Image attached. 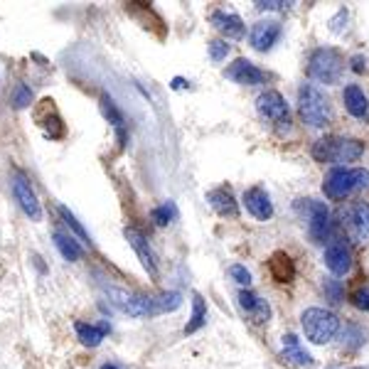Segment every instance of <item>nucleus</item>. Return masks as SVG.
I'll use <instances>...</instances> for the list:
<instances>
[{"mask_svg": "<svg viewBox=\"0 0 369 369\" xmlns=\"http://www.w3.org/2000/svg\"><path fill=\"white\" fill-rule=\"evenodd\" d=\"M256 10H288L293 3H283V0H261V3H254Z\"/></svg>", "mask_w": 369, "mask_h": 369, "instance_id": "72a5a7b5", "label": "nucleus"}, {"mask_svg": "<svg viewBox=\"0 0 369 369\" xmlns=\"http://www.w3.org/2000/svg\"><path fill=\"white\" fill-rule=\"evenodd\" d=\"M182 87H184V79H180V77L173 79V89H182Z\"/></svg>", "mask_w": 369, "mask_h": 369, "instance_id": "c9c22d12", "label": "nucleus"}, {"mask_svg": "<svg viewBox=\"0 0 369 369\" xmlns=\"http://www.w3.org/2000/svg\"><path fill=\"white\" fill-rule=\"evenodd\" d=\"M296 209H301L303 217L308 222V237L313 239L315 244H323L327 237H330L332 229V214L327 209L325 202H318V199H298Z\"/></svg>", "mask_w": 369, "mask_h": 369, "instance_id": "0eeeda50", "label": "nucleus"}, {"mask_svg": "<svg viewBox=\"0 0 369 369\" xmlns=\"http://www.w3.org/2000/svg\"><path fill=\"white\" fill-rule=\"evenodd\" d=\"M281 32L283 27L278 20H258L251 27V32H249V42H251V47L256 52H268L281 39Z\"/></svg>", "mask_w": 369, "mask_h": 369, "instance_id": "4468645a", "label": "nucleus"}, {"mask_svg": "<svg viewBox=\"0 0 369 369\" xmlns=\"http://www.w3.org/2000/svg\"><path fill=\"white\" fill-rule=\"evenodd\" d=\"M342 227L355 244L369 242V202H352L342 212Z\"/></svg>", "mask_w": 369, "mask_h": 369, "instance_id": "6e6552de", "label": "nucleus"}, {"mask_svg": "<svg viewBox=\"0 0 369 369\" xmlns=\"http://www.w3.org/2000/svg\"><path fill=\"white\" fill-rule=\"evenodd\" d=\"M54 246L59 249V254H62L67 261H79V258L84 256V249L79 246V242H74V239L67 237L64 232H54Z\"/></svg>", "mask_w": 369, "mask_h": 369, "instance_id": "393cba45", "label": "nucleus"}, {"mask_svg": "<svg viewBox=\"0 0 369 369\" xmlns=\"http://www.w3.org/2000/svg\"><path fill=\"white\" fill-rule=\"evenodd\" d=\"M207 202L219 217H232V219L239 217V204H237V199H234L232 189H227V187L212 189V192H207Z\"/></svg>", "mask_w": 369, "mask_h": 369, "instance_id": "aec40b11", "label": "nucleus"}, {"mask_svg": "<svg viewBox=\"0 0 369 369\" xmlns=\"http://www.w3.org/2000/svg\"><path fill=\"white\" fill-rule=\"evenodd\" d=\"M209 23H212L227 39H242L244 32H246L244 20L234 13H224V10H214V13L209 15Z\"/></svg>", "mask_w": 369, "mask_h": 369, "instance_id": "f3484780", "label": "nucleus"}, {"mask_svg": "<svg viewBox=\"0 0 369 369\" xmlns=\"http://www.w3.org/2000/svg\"><path fill=\"white\" fill-rule=\"evenodd\" d=\"M175 217H177V209L173 202H163V204H158V207L151 209V219L158 224V227H168Z\"/></svg>", "mask_w": 369, "mask_h": 369, "instance_id": "a878e982", "label": "nucleus"}, {"mask_svg": "<svg viewBox=\"0 0 369 369\" xmlns=\"http://www.w3.org/2000/svg\"><path fill=\"white\" fill-rule=\"evenodd\" d=\"M350 303L357 308V311L369 313V286H367V283H360V286H357V288H352V293H350Z\"/></svg>", "mask_w": 369, "mask_h": 369, "instance_id": "cd10ccee", "label": "nucleus"}, {"mask_svg": "<svg viewBox=\"0 0 369 369\" xmlns=\"http://www.w3.org/2000/svg\"><path fill=\"white\" fill-rule=\"evenodd\" d=\"M204 323H207V303H204V298L199 293H192V318L184 325V335L197 332L199 327H204Z\"/></svg>", "mask_w": 369, "mask_h": 369, "instance_id": "b1692460", "label": "nucleus"}, {"mask_svg": "<svg viewBox=\"0 0 369 369\" xmlns=\"http://www.w3.org/2000/svg\"><path fill=\"white\" fill-rule=\"evenodd\" d=\"M268 271H271L273 281L291 283L293 276H296V263L286 251H273L271 258H268Z\"/></svg>", "mask_w": 369, "mask_h": 369, "instance_id": "412c9836", "label": "nucleus"}, {"mask_svg": "<svg viewBox=\"0 0 369 369\" xmlns=\"http://www.w3.org/2000/svg\"><path fill=\"white\" fill-rule=\"evenodd\" d=\"M323 291H325L327 301L332 303V306H337V303H342V298H345V291H342V283L335 281V278H327L325 283H323Z\"/></svg>", "mask_w": 369, "mask_h": 369, "instance_id": "c756f323", "label": "nucleus"}, {"mask_svg": "<svg viewBox=\"0 0 369 369\" xmlns=\"http://www.w3.org/2000/svg\"><path fill=\"white\" fill-rule=\"evenodd\" d=\"M256 111L261 113V118L276 123V126H283V123L288 126V123H291V111H288V104H286V99H283V94L276 92V89H268V92L258 94Z\"/></svg>", "mask_w": 369, "mask_h": 369, "instance_id": "1a4fd4ad", "label": "nucleus"}, {"mask_svg": "<svg viewBox=\"0 0 369 369\" xmlns=\"http://www.w3.org/2000/svg\"><path fill=\"white\" fill-rule=\"evenodd\" d=\"M227 54H229L227 39H212L209 42V57H212V62H222V59H227Z\"/></svg>", "mask_w": 369, "mask_h": 369, "instance_id": "2f4dec72", "label": "nucleus"}, {"mask_svg": "<svg viewBox=\"0 0 369 369\" xmlns=\"http://www.w3.org/2000/svg\"><path fill=\"white\" fill-rule=\"evenodd\" d=\"M369 187V170L365 168H332L323 180V192L327 199H347Z\"/></svg>", "mask_w": 369, "mask_h": 369, "instance_id": "7ed1b4c3", "label": "nucleus"}, {"mask_svg": "<svg viewBox=\"0 0 369 369\" xmlns=\"http://www.w3.org/2000/svg\"><path fill=\"white\" fill-rule=\"evenodd\" d=\"M101 369H118L116 365H101Z\"/></svg>", "mask_w": 369, "mask_h": 369, "instance_id": "e433bc0d", "label": "nucleus"}, {"mask_svg": "<svg viewBox=\"0 0 369 369\" xmlns=\"http://www.w3.org/2000/svg\"><path fill=\"white\" fill-rule=\"evenodd\" d=\"M350 64H352V72H357V74H365L367 72V62L362 57H352Z\"/></svg>", "mask_w": 369, "mask_h": 369, "instance_id": "f704fd0d", "label": "nucleus"}, {"mask_svg": "<svg viewBox=\"0 0 369 369\" xmlns=\"http://www.w3.org/2000/svg\"><path fill=\"white\" fill-rule=\"evenodd\" d=\"M123 237H126V242L131 244V249L136 251L138 261L143 263V268L148 271V276H151V278L161 276V268H158L156 254H153V249H151V244H148L146 234H143L141 229H136V227H126V229H123Z\"/></svg>", "mask_w": 369, "mask_h": 369, "instance_id": "9b49d317", "label": "nucleus"}, {"mask_svg": "<svg viewBox=\"0 0 369 369\" xmlns=\"http://www.w3.org/2000/svg\"><path fill=\"white\" fill-rule=\"evenodd\" d=\"M342 101H345V108L352 118H357V121L369 118V99L357 84L345 87V92H342Z\"/></svg>", "mask_w": 369, "mask_h": 369, "instance_id": "6ab92c4d", "label": "nucleus"}, {"mask_svg": "<svg viewBox=\"0 0 369 369\" xmlns=\"http://www.w3.org/2000/svg\"><path fill=\"white\" fill-rule=\"evenodd\" d=\"M365 156V143L360 138H345V136H325L313 143V158L318 163L342 168L345 163H355Z\"/></svg>", "mask_w": 369, "mask_h": 369, "instance_id": "f03ea898", "label": "nucleus"}, {"mask_svg": "<svg viewBox=\"0 0 369 369\" xmlns=\"http://www.w3.org/2000/svg\"><path fill=\"white\" fill-rule=\"evenodd\" d=\"M281 355H283V360L291 362V365H296V367H313V365H315L313 355L301 345L298 335H293V332L283 335V350H281Z\"/></svg>", "mask_w": 369, "mask_h": 369, "instance_id": "a211bd4d", "label": "nucleus"}, {"mask_svg": "<svg viewBox=\"0 0 369 369\" xmlns=\"http://www.w3.org/2000/svg\"><path fill=\"white\" fill-rule=\"evenodd\" d=\"M298 111H301V118L311 128H325L332 121L330 99L315 84H301V89H298Z\"/></svg>", "mask_w": 369, "mask_h": 369, "instance_id": "20e7f679", "label": "nucleus"}, {"mask_svg": "<svg viewBox=\"0 0 369 369\" xmlns=\"http://www.w3.org/2000/svg\"><path fill=\"white\" fill-rule=\"evenodd\" d=\"M13 194H15V202L20 204V209H23L32 222H39V219H42V204H39V199H37V192H35V187L30 184V180L23 175V173H15Z\"/></svg>", "mask_w": 369, "mask_h": 369, "instance_id": "9d476101", "label": "nucleus"}, {"mask_svg": "<svg viewBox=\"0 0 369 369\" xmlns=\"http://www.w3.org/2000/svg\"><path fill=\"white\" fill-rule=\"evenodd\" d=\"M44 133H47L52 141H57V138H62L64 136V126H62V118L57 116V113H52L49 118H44Z\"/></svg>", "mask_w": 369, "mask_h": 369, "instance_id": "7c9ffc66", "label": "nucleus"}, {"mask_svg": "<svg viewBox=\"0 0 369 369\" xmlns=\"http://www.w3.org/2000/svg\"><path fill=\"white\" fill-rule=\"evenodd\" d=\"M345 72V59L337 49L318 47L308 57V77L320 84H337Z\"/></svg>", "mask_w": 369, "mask_h": 369, "instance_id": "423d86ee", "label": "nucleus"}, {"mask_svg": "<svg viewBox=\"0 0 369 369\" xmlns=\"http://www.w3.org/2000/svg\"><path fill=\"white\" fill-rule=\"evenodd\" d=\"M239 308H242L244 315H246L254 325H263V323L271 320V306H268V301H263V298L256 296L254 291L239 293Z\"/></svg>", "mask_w": 369, "mask_h": 369, "instance_id": "dca6fc26", "label": "nucleus"}, {"mask_svg": "<svg viewBox=\"0 0 369 369\" xmlns=\"http://www.w3.org/2000/svg\"><path fill=\"white\" fill-rule=\"evenodd\" d=\"M323 261H325L327 271H330L332 276H347V273L352 271V251L345 239H332V242L327 244Z\"/></svg>", "mask_w": 369, "mask_h": 369, "instance_id": "ddd939ff", "label": "nucleus"}, {"mask_svg": "<svg viewBox=\"0 0 369 369\" xmlns=\"http://www.w3.org/2000/svg\"><path fill=\"white\" fill-rule=\"evenodd\" d=\"M74 330H77V335H79V340H82V345L99 347V345H101L104 337H106V332L111 330V325H108L106 320L99 323V325H89V323H74Z\"/></svg>", "mask_w": 369, "mask_h": 369, "instance_id": "5701e85b", "label": "nucleus"}, {"mask_svg": "<svg viewBox=\"0 0 369 369\" xmlns=\"http://www.w3.org/2000/svg\"><path fill=\"white\" fill-rule=\"evenodd\" d=\"M30 104H32V89H30L27 84L20 82L18 87H15V92H13V106L15 108H27Z\"/></svg>", "mask_w": 369, "mask_h": 369, "instance_id": "c85d7f7f", "label": "nucleus"}, {"mask_svg": "<svg viewBox=\"0 0 369 369\" xmlns=\"http://www.w3.org/2000/svg\"><path fill=\"white\" fill-rule=\"evenodd\" d=\"M357 369H362V367H357Z\"/></svg>", "mask_w": 369, "mask_h": 369, "instance_id": "4c0bfd02", "label": "nucleus"}, {"mask_svg": "<svg viewBox=\"0 0 369 369\" xmlns=\"http://www.w3.org/2000/svg\"><path fill=\"white\" fill-rule=\"evenodd\" d=\"M229 276H232L234 281L239 283V286H249V283H251V273H249V268L242 266V263H234V266H229Z\"/></svg>", "mask_w": 369, "mask_h": 369, "instance_id": "473e14b6", "label": "nucleus"}, {"mask_svg": "<svg viewBox=\"0 0 369 369\" xmlns=\"http://www.w3.org/2000/svg\"><path fill=\"white\" fill-rule=\"evenodd\" d=\"M101 111L104 116H106V121L111 123L113 128H116V136H118V146H126V118H123L121 108L116 106V101H113L108 94H101Z\"/></svg>", "mask_w": 369, "mask_h": 369, "instance_id": "4be33fe9", "label": "nucleus"}, {"mask_svg": "<svg viewBox=\"0 0 369 369\" xmlns=\"http://www.w3.org/2000/svg\"><path fill=\"white\" fill-rule=\"evenodd\" d=\"M59 217H62V222L67 224V227L72 229V232L77 234V237L82 239L84 244H89V246H92V237H89V232H87V229L82 227V222H79V219L74 217V214L69 212L67 207H59Z\"/></svg>", "mask_w": 369, "mask_h": 369, "instance_id": "bb28decb", "label": "nucleus"}, {"mask_svg": "<svg viewBox=\"0 0 369 369\" xmlns=\"http://www.w3.org/2000/svg\"><path fill=\"white\" fill-rule=\"evenodd\" d=\"M244 204H246V212L251 214L258 222H268L273 217V202L268 197V192L263 187H249L244 189Z\"/></svg>", "mask_w": 369, "mask_h": 369, "instance_id": "2eb2a0df", "label": "nucleus"}, {"mask_svg": "<svg viewBox=\"0 0 369 369\" xmlns=\"http://www.w3.org/2000/svg\"><path fill=\"white\" fill-rule=\"evenodd\" d=\"M224 77L232 79L234 84H242V87H258V84L268 82V74L244 57L234 59V62L224 69Z\"/></svg>", "mask_w": 369, "mask_h": 369, "instance_id": "f8f14e48", "label": "nucleus"}, {"mask_svg": "<svg viewBox=\"0 0 369 369\" xmlns=\"http://www.w3.org/2000/svg\"><path fill=\"white\" fill-rule=\"evenodd\" d=\"M301 325L313 345H325L335 340V335L340 332V318L325 308H308L301 315Z\"/></svg>", "mask_w": 369, "mask_h": 369, "instance_id": "39448f33", "label": "nucleus"}, {"mask_svg": "<svg viewBox=\"0 0 369 369\" xmlns=\"http://www.w3.org/2000/svg\"><path fill=\"white\" fill-rule=\"evenodd\" d=\"M106 296L111 298V303L118 311L131 318L165 315V313H173L182 306V296L177 291L158 293V296H133V293H126L121 288L106 286Z\"/></svg>", "mask_w": 369, "mask_h": 369, "instance_id": "f257e3e1", "label": "nucleus"}]
</instances>
